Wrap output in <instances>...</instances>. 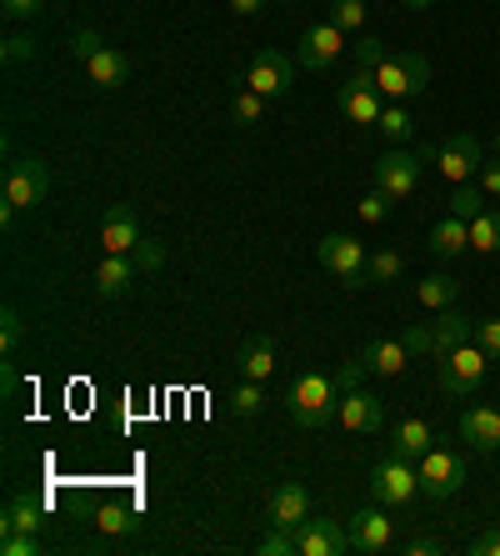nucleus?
<instances>
[{"instance_id": "nucleus-25", "label": "nucleus", "mask_w": 500, "mask_h": 556, "mask_svg": "<svg viewBox=\"0 0 500 556\" xmlns=\"http://www.w3.org/2000/svg\"><path fill=\"white\" fill-rule=\"evenodd\" d=\"M431 441H436V431L425 427L421 416H406V421H396V427H390V452L411 456V462L431 452Z\"/></svg>"}, {"instance_id": "nucleus-24", "label": "nucleus", "mask_w": 500, "mask_h": 556, "mask_svg": "<svg viewBox=\"0 0 500 556\" xmlns=\"http://www.w3.org/2000/svg\"><path fill=\"white\" fill-rule=\"evenodd\" d=\"M235 366H241V376H251V381H270V376H275V341L251 337L235 351Z\"/></svg>"}, {"instance_id": "nucleus-51", "label": "nucleus", "mask_w": 500, "mask_h": 556, "mask_svg": "<svg viewBox=\"0 0 500 556\" xmlns=\"http://www.w3.org/2000/svg\"><path fill=\"white\" fill-rule=\"evenodd\" d=\"M231 11L235 15H260L266 11V0H231Z\"/></svg>"}, {"instance_id": "nucleus-14", "label": "nucleus", "mask_w": 500, "mask_h": 556, "mask_svg": "<svg viewBox=\"0 0 500 556\" xmlns=\"http://www.w3.org/2000/svg\"><path fill=\"white\" fill-rule=\"evenodd\" d=\"M335 421L346 431H360V437H381L385 431V402L375 396V391L356 387L341 396V412H335Z\"/></svg>"}, {"instance_id": "nucleus-10", "label": "nucleus", "mask_w": 500, "mask_h": 556, "mask_svg": "<svg viewBox=\"0 0 500 556\" xmlns=\"http://www.w3.org/2000/svg\"><path fill=\"white\" fill-rule=\"evenodd\" d=\"M396 546V521H390V506H360L350 517V552L360 556H385Z\"/></svg>"}, {"instance_id": "nucleus-44", "label": "nucleus", "mask_w": 500, "mask_h": 556, "mask_svg": "<svg viewBox=\"0 0 500 556\" xmlns=\"http://www.w3.org/2000/svg\"><path fill=\"white\" fill-rule=\"evenodd\" d=\"M400 341H406V351H411V356H431V351H436V331H431V326H406V331H400Z\"/></svg>"}, {"instance_id": "nucleus-18", "label": "nucleus", "mask_w": 500, "mask_h": 556, "mask_svg": "<svg viewBox=\"0 0 500 556\" xmlns=\"http://www.w3.org/2000/svg\"><path fill=\"white\" fill-rule=\"evenodd\" d=\"M461 437L471 441L480 456L500 452V412L496 406H471V412H461Z\"/></svg>"}, {"instance_id": "nucleus-50", "label": "nucleus", "mask_w": 500, "mask_h": 556, "mask_svg": "<svg viewBox=\"0 0 500 556\" xmlns=\"http://www.w3.org/2000/svg\"><path fill=\"white\" fill-rule=\"evenodd\" d=\"M400 552H406V556H440V542H436V536H411Z\"/></svg>"}, {"instance_id": "nucleus-29", "label": "nucleus", "mask_w": 500, "mask_h": 556, "mask_svg": "<svg viewBox=\"0 0 500 556\" xmlns=\"http://www.w3.org/2000/svg\"><path fill=\"white\" fill-rule=\"evenodd\" d=\"M446 206H450V216L475 220V216H480V211L490 206V195L480 191V181H461V186H456V191H450V201H446Z\"/></svg>"}, {"instance_id": "nucleus-3", "label": "nucleus", "mask_w": 500, "mask_h": 556, "mask_svg": "<svg viewBox=\"0 0 500 556\" xmlns=\"http://www.w3.org/2000/svg\"><path fill=\"white\" fill-rule=\"evenodd\" d=\"M486 371H490V356L475 341H461L436 356V387L446 396H471V391L486 387Z\"/></svg>"}, {"instance_id": "nucleus-28", "label": "nucleus", "mask_w": 500, "mask_h": 556, "mask_svg": "<svg viewBox=\"0 0 500 556\" xmlns=\"http://www.w3.org/2000/svg\"><path fill=\"white\" fill-rule=\"evenodd\" d=\"M95 531H101V536H136V531H141V517L120 502H101L95 506Z\"/></svg>"}, {"instance_id": "nucleus-23", "label": "nucleus", "mask_w": 500, "mask_h": 556, "mask_svg": "<svg viewBox=\"0 0 500 556\" xmlns=\"http://www.w3.org/2000/svg\"><path fill=\"white\" fill-rule=\"evenodd\" d=\"M431 256H440V261H450V256H461L465 247H471V220H461V216H446V220H436L431 226Z\"/></svg>"}, {"instance_id": "nucleus-47", "label": "nucleus", "mask_w": 500, "mask_h": 556, "mask_svg": "<svg viewBox=\"0 0 500 556\" xmlns=\"http://www.w3.org/2000/svg\"><path fill=\"white\" fill-rule=\"evenodd\" d=\"M0 11H5V21H36L46 11V0H0Z\"/></svg>"}, {"instance_id": "nucleus-42", "label": "nucleus", "mask_w": 500, "mask_h": 556, "mask_svg": "<svg viewBox=\"0 0 500 556\" xmlns=\"http://www.w3.org/2000/svg\"><path fill=\"white\" fill-rule=\"evenodd\" d=\"M260 556H300V552H295V531L270 527L266 536H260Z\"/></svg>"}, {"instance_id": "nucleus-37", "label": "nucleus", "mask_w": 500, "mask_h": 556, "mask_svg": "<svg viewBox=\"0 0 500 556\" xmlns=\"http://www.w3.org/2000/svg\"><path fill=\"white\" fill-rule=\"evenodd\" d=\"M366 376H371V366H366V356H346V362L335 366V391H341V396H346V391H356L360 381H366Z\"/></svg>"}, {"instance_id": "nucleus-34", "label": "nucleus", "mask_w": 500, "mask_h": 556, "mask_svg": "<svg viewBox=\"0 0 500 556\" xmlns=\"http://www.w3.org/2000/svg\"><path fill=\"white\" fill-rule=\"evenodd\" d=\"M471 247L475 251H500V211H480V216L471 220Z\"/></svg>"}, {"instance_id": "nucleus-5", "label": "nucleus", "mask_w": 500, "mask_h": 556, "mask_svg": "<svg viewBox=\"0 0 500 556\" xmlns=\"http://www.w3.org/2000/svg\"><path fill=\"white\" fill-rule=\"evenodd\" d=\"M316 256H321L325 271H331L341 286H350V291H360V286H371V281H366V261H371V251L360 247L356 236H346V231L321 236V247H316Z\"/></svg>"}, {"instance_id": "nucleus-32", "label": "nucleus", "mask_w": 500, "mask_h": 556, "mask_svg": "<svg viewBox=\"0 0 500 556\" xmlns=\"http://www.w3.org/2000/svg\"><path fill=\"white\" fill-rule=\"evenodd\" d=\"M400 271H406L400 251H371V261H366V281L371 286H390Z\"/></svg>"}, {"instance_id": "nucleus-8", "label": "nucleus", "mask_w": 500, "mask_h": 556, "mask_svg": "<svg viewBox=\"0 0 500 556\" xmlns=\"http://www.w3.org/2000/svg\"><path fill=\"white\" fill-rule=\"evenodd\" d=\"M335 101H341V111H346L350 126H375L381 111H385V96L375 91V71H366V65H356L350 80H341Z\"/></svg>"}, {"instance_id": "nucleus-40", "label": "nucleus", "mask_w": 500, "mask_h": 556, "mask_svg": "<svg viewBox=\"0 0 500 556\" xmlns=\"http://www.w3.org/2000/svg\"><path fill=\"white\" fill-rule=\"evenodd\" d=\"M21 337H26V326H21V311L5 306V311H0V351H5V356H15Z\"/></svg>"}, {"instance_id": "nucleus-31", "label": "nucleus", "mask_w": 500, "mask_h": 556, "mask_svg": "<svg viewBox=\"0 0 500 556\" xmlns=\"http://www.w3.org/2000/svg\"><path fill=\"white\" fill-rule=\"evenodd\" d=\"M266 96H256L251 86H241V91L231 96V121L235 126H256V121H266Z\"/></svg>"}, {"instance_id": "nucleus-52", "label": "nucleus", "mask_w": 500, "mask_h": 556, "mask_svg": "<svg viewBox=\"0 0 500 556\" xmlns=\"http://www.w3.org/2000/svg\"><path fill=\"white\" fill-rule=\"evenodd\" d=\"M0 391H5V396H11V391H15V366H11V362L0 366Z\"/></svg>"}, {"instance_id": "nucleus-20", "label": "nucleus", "mask_w": 500, "mask_h": 556, "mask_svg": "<svg viewBox=\"0 0 500 556\" xmlns=\"http://www.w3.org/2000/svg\"><path fill=\"white\" fill-rule=\"evenodd\" d=\"M360 356H366V366H371V376H400L406 366L415 362L411 351H406V341L400 337H375L360 346Z\"/></svg>"}, {"instance_id": "nucleus-9", "label": "nucleus", "mask_w": 500, "mask_h": 556, "mask_svg": "<svg viewBox=\"0 0 500 556\" xmlns=\"http://www.w3.org/2000/svg\"><path fill=\"white\" fill-rule=\"evenodd\" d=\"M425 161H431V151H400V146H390V151L375 161V186H381L390 201H400V195H411L415 186H421Z\"/></svg>"}, {"instance_id": "nucleus-53", "label": "nucleus", "mask_w": 500, "mask_h": 556, "mask_svg": "<svg viewBox=\"0 0 500 556\" xmlns=\"http://www.w3.org/2000/svg\"><path fill=\"white\" fill-rule=\"evenodd\" d=\"M406 11H425V5H436V0H400Z\"/></svg>"}, {"instance_id": "nucleus-11", "label": "nucleus", "mask_w": 500, "mask_h": 556, "mask_svg": "<svg viewBox=\"0 0 500 556\" xmlns=\"http://www.w3.org/2000/svg\"><path fill=\"white\" fill-rule=\"evenodd\" d=\"M465 486V456L446 452V446H431V452L421 456V492L431 496V502H446V496H456Z\"/></svg>"}, {"instance_id": "nucleus-54", "label": "nucleus", "mask_w": 500, "mask_h": 556, "mask_svg": "<svg viewBox=\"0 0 500 556\" xmlns=\"http://www.w3.org/2000/svg\"><path fill=\"white\" fill-rule=\"evenodd\" d=\"M496 155H500V130H496Z\"/></svg>"}, {"instance_id": "nucleus-22", "label": "nucleus", "mask_w": 500, "mask_h": 556, "mask_svg": "<svg viewBox=\"0 0 500 556\" xmlns=\"http://www.w3.org/2000/svg\"><path fill=\"white\" fill-rule=\"evenodd\" d=\"M40 527H46V506H40V496L11 492L5 517H0V536H5V531H40Z\"/></svg>"}, {"instance_id": "nucleus-6", "label": "nucleus", "mask_w": 500, "mask_h": 556, "mask_svg": "<svg viewBox=\"0 0 500 556\" xmlns=\"http://www.w3.org/2000/svg\"><path fill=\"white\" fill-rule=\"evenodd\" d=\"M46 191H51V170H46V161L40 155H11V166H5V186H0V195L5 201H15L21 211L40 206L46 201Z\"/></svg>"}, {"instance_id": "nucleus-13", "label": "nucleus", "mask_w": 500, "mask_h": 556, "mask_svg": "<svg viewBox=\"0 0 500 556\" xmlns=\"http://www.w3.org/2000/svg\"><path fill=\"white\" fill-rule=\"evenodd\" d=\"M480 161H486V151H480V141H475L471 130H456V136H450V141L436 151V166H440V176H446L450 186L475 181Z\"/></svg>"}, {"instance_id": "nucleus-49", "label": "nucleus", "mask_w": 500, "mask_h": 556, "mask_svg": "<svg viewBox=\"0 0 500 556\" xmlns=\"http://www.w3.org/2000/svg\"><path fill=\"white\" fill-rule=\"evenodd\" d=\"M471 556H500V531H480V536H471Z\"/></svg>"}, {"instance_id": "nucleus-4", "label": "nucleus", "mask_w": 500, "mask_h": 556, "mask_svg": "<svg viewBox=\"0 0 500 556\" xmlns=\"http://www.w3.org/2000/svg\"><path fill=\"white\" fill-rule=\"evenodd\" d=\"M375 91H381L385 101H421V96L431 91V65H425V55H415V51L385 55V61L375 65Z\"/></svg>"}, {"instance_id": "nucleus-36", "label": "nucleus", "mask_w": 500, "mask_h": 556, "mask_svg": "<svg viewBox=\"0 0 500 556\" xmlns=\"http://www.w3.org/2000/svg\"><path fill=\"white\" fill-rule=\"evenodd\" d=\"M0 55H5V65L36 61V36H30V30H5V40H0Z\"/></svg>"}, {"instance_id": "nucleus-41", "label": "nucleus", "mask_w": 500, "mask_h": 556, "mask_svg": "<svg viewBox=\"0 0 500 556\" xmlns=\"http://www.w3.org/2000/svg\"><path fill=\"white\" fill-rule=\"evenodd\" d=\"M475 346L486 351L490 362H500V316H480L475 321Z\"/></svg>"}, {"instance_id": "nucleus-33", "label": "nucleus", "mask_w": 500, "mask_h": 556, "mask_svg": "<svg viewBox=\"0 0 500 556\" xmlns=\"http://www.w3.org/2000/svg\"><path fill=\"white\" fill-rule=\"evenodd\" d=\"M260 406H266V381H251V376H245L241 387L231 391V412L251 421V416H260Z\"/></svg>"}, {"instance_id": "nucleus-16", "label": "nucleus", "mask_w": 500, "mask_h": 556, "mask_svg": "<svg viewBox=\"0 0 500 556\" xmlns=\"http://www.w3.org/2000/svg\"><path fill=\"white\" fill-rule=\"evenodd\" d=\"M141 220H136V211L126 206V201H111V211H105L101 220V247L105 256H130V251L141 247Z\"/></svg>"}, {"instance_id": "nucleus-46", "label": "nucleus", "mask_w": 500, "mask_h": 556, "mask_svg": "<svg viewBox=\"0 0 500 556\" xmlns=\"http://www.w3.org/2000/svg\"><path fill=\"white\" fill-rule=\"evenodd\" d=\"M101 46H105V36H101V30H95V26H80L76 36H70V51H76L80 61H90V55L101 51Z\"/></svg>"}, {"instance_id": "nucleus-21", "label": "nucleus", "mask_w": 500, "mask_h": 556, "mask_svg": "<svg viewBox=\"0 0 500 556\" xmlns=\"http://www.w3.org/2000/svg\"><path fill=\"white\" fill-rule=\"evenodd\" d=\"M86 76H90L95 91H120V86L130 80V61L116 51V46H101V51L86 61Z\"/></svg>"}, {"instance_id": "nucleus-17", "label": "nucleus", "mask_w": 500, "mask_h": 556, "mask_svg": "<svg viewBox=\"0 0 500 556\" xmlns=\"http://www.w3.org/2000/svg\"><path fill=\"white\" fill-rule=\"evenodd\" d=\"M306 517H310V492L300 481H281V486L270 492V527L295 531Z\"/></svg>"}, {"instance_id": "nucleus-19", "label": "nucleus", "mask_w": 500, "mask_h": 556, "mask_svg": "<svg viewBox=\"0 0 500 556\" xmlns=\"http://www.w3.org/2000/svg\"><path fill=\"white\" fill-rule=\"evenodd\" d=\"M136 276H141L136 256H105L101 266H95V296H101V301H120L130 286H136Z\"/></svg>"}, {"instance_id": "nucleus-27", "label": "nucleus", "mask_w": 500, "mask_h": 556, "mask_svg": "<svg viewBox=\"0 0 500 556\" xmlns=\"http://www.w3.org/2000/svg\"><path fill=\"white\" fill-rule=\"evenodd\" d=\"M456 296H461V281H456V276H446V271H431L421 286H415V301H421V306H431V311L456 306Z\"/></svg>"}, {"instance_id": "nucleus-35", "label": "nucleus", "mask_w": 500, "mask_h": 556, "mask_svg": "<svg viewBox=\"0 0 500 556\" xmlns=\"http://www.w3.org/2000/svg\"><path fill=\"white\" fill-rule=\"evenodd\" d=\"M331 26H341L346 36L366 30V0H331Z\"/></svg>"}, {"instance_id": "nucleus-26", "label": "nucleus", "mask_w": 500, "mask_h": 556, "mask_svg": "<svg viewBox=\"0 0 500 556\" xmlns=\"http://www.w3.org/2000/svg\"><path fill=\"white\" fill-rule=\"evenodd\" d=\"M431 331H436V351H431V356H440V351H450V346H461V341H475V321L465 316V311H456V306L440 311V321L431 326Z\"/></svg>"}, {"instance_id": "nucleus-48", "label": "nucleus", "mask_w": 500, "mask_h": 556, "mask_svg": "<svg viewBox=\"0 0 500 556\" xmlns=\"http://www.w3.org/2000/svg\"><path fill=\"white\" fill-rule=\"evenodd\" d=\"M475 181H480V191H486L490 201H500V155H496V161H480Z\"/></svg>"}, {"instance_id": "nucleus-2", "label": "nucleus", "mask_w": 500, "mask_h": 556, "mask_svg": "<svg viewBox=\"0 0 500 556\" xmlns=\"http://www.w3.org/2000/svg\"><path fill=\"white\" fill-rule=\"evenodd\" d=\"M371 496L390 511H406V506L421 496V466L400 452H385L381 462L371 466Z\"/></svg>"}, {"instance_id": "nucleus-38", "label": "nucleus", "mask_w": 500, "mask_h": 556, "mask_svg": "<svg viewBox=\"0 0 500 556\" xmlns=\"http://www.w3.org/2000/svg\"><path fill=\"white\" fill-rule=\"evenodd\" d=\"M390 206H396V201H390V195H385L381 191V186H371V191H366V195H360V220H366V226H381V220L385 216H390Z\"/></svg>"}, {"instance_id": "nucleus-43", "label": "nucleus", "mask_w": 500, "mask_h": 556, "mask_svg": "<svg viewBox=\"0 0 500 556\" xmlns=\"http://www.w3.org/2000/svg\"><path fill=\"white\" fill-rule=\"evenodd\" d=\"M130 256H136V266H141V271H161V266H166V247H161V241H151V236H141V247L130 251Z\"/></svg>"}, {"instance_id": "nucleus-39", "label": "nucleus", "mask_w": 500, "mask_h": 556, "mask_svg": "<svg viewBox=\"0 0 500 556\" xmlns=\"http://www.w3.org/2000/svg\"><path fill=\"white\" fill-rule=\"evenodd\" d=\"M0 556H40V531H5Z\"/></svg>"}, {"instance_id": "nucleus-12", "label": "nucleus", "mask_w": 500, "mask_h": 556, "mask_svg": "<svg viewBox=\"0 0 500 556\" xmlns=\"http://www.w3.org/2000/svg\"><path fill=\"white\" fill-rule=\"evenodd\" d=\"M295 552L300 556H346L350 527H341L335 517H306L295 527Z\"/></svg>"}, {"instance_id": "nucleus-7", "label": "nucleus", "mask_w": 500, "mask_h": 556, "mask_svg": "<svg viewBox=\"0 0 500 556\" xmlns=\"http://www.w3.org/2000/svg\"><path fill=\"white\" fill-rule=\"evenodd\" d=\"M245 86L256 96H266V101H281L295 86V61L285 51H275V46H266V51H256L251 65H245Z\"/></svg>"}, {"instance_id": "nucleus-30", "label": "nucleus", "mask_w": 500, "mask_h": 556, "mask_svg": "<svg viewBox=\"0 0 500 556\" xmlns=\"http://www.w3.org/2000/svg\"><path fill=\"white\" fill-rule=\"evenodd\" d=\"M375 126H381V136H385V141H390V146H400V141H411L415 116H411V111H406V105L385 101V111H381V121H375Z\"/></svg>"}, {"instance_id": "nucleus-1", "label": "nucleus", "mask_w": 500, "mask_h": 556, "mask_svg": "<svg viewBox=\"0 0 500 556\" xmlns=\"http://www.w3.org/2000/svg\"><path fill=\"white\" fill-rule=\"evenodd\" d=\"M285 412H291L295 427L321 431V427H331L335 412H341V391H335L331 376L306 371V376H295L291 391H285Z\"/></svg>"}, {"instance_id": "nucleus-45", "label": "nucleus", "mask_w": 500, "mask_h": 556, "mask_svg": "<svg viewBox=\"0 0 500 556\" xmlns=\"http://www.w3.org/2000/svg\"><path fill=\"white\" fill-rule=\"evenodd\" d=\"M385 55H390V51H385V46H381V40H375V36H356V65H366V71H375V65H381Z\"/></svg>"}, {"instance_id": "nucleus-15", "label": "nucleus", "mask_w": 500, "mask_h": 556, "mask_svg": "<svg viewBox=\"0 0 500 556\" xmlns=\"http://www.w3.org/2000/svg\"><path fill=\"white\" fill-rule=\"evenodd\" d=\"M341 51H346V30L331 26V21H321V26H310L306 36H300L295 61L306 65V71H331V65L341 61Z\"/></svg>"}]
</instances>
